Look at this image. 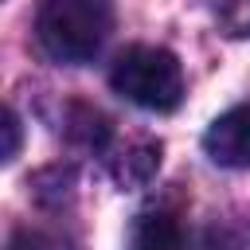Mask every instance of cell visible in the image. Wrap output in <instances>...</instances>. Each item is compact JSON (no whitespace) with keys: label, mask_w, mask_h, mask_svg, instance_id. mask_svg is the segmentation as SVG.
I'll use <instances>...</instances> for the list:
<instances>
[{"label":"cell","mask_w":250,"mask_h":250,"mask_svg":"<svg viewBox=\"0 0 250 250\" xmlns=\"http://www.w3.org/2000/svg\"><path fill=\"white\" fill-rule=\"evenodd\" d=\"M16 152H20V117L4 109V160H16Z\"/></svg>","instance_id":"obj_8"},{"label":"cell","mask_w":250,"mask_h":250,"mask_svg":"<svg viewBox=\"0 0 250 250\" xmlns=\"http://www.w3.org/2000/svg\"><path fill=\"white\" fill-rule=\"evenodd\" d=\"M129 250H188L180 219H172L168 211L137 215V223L129 230Z\"/></svg>","instance_id":"obj_5"},{"label":"cell","mask_w":250,"mask_h":250,"mask_svg":"<svg viewBox=\"0 0 250 250\" xmlns=\"http://www.w3.org/2000/svg\"><path fill=\"white\" fill-rule=\"evenodd\" d=\"M109 86L133 105L152 109V113H172L184 102V70L176 55L164 47H148V43H137L117 55L109 70Z\"/></svg>","instance_id":"obj_2"},{"label":"cell","mask_w":250,"mask_h":250,"mask_svg":"<svg viewBox=\"0 0 250 250\" xmlns=\"http://www.w3.org/2000/svg\"><path fill=\"white\" fill-rule=\"evenodd\" d=\"M219 23L227 27V35L246 39V35H250V0H223Z\"/></svg>","instance_id":"obj_7"},{"label":"cell","mask_w":250,"mask_h":250,"mask_svg":"<svg viewBox=\"0 0 250 250\" xmlns=\"http://www.w3.org/2000/svg\"><path fill=\"white\" fill-rule=\"evenodd\" d=\"M203 148L223 168H250V102L219 113L203 133Z\"/></svg>","instance_id":"obj_3"},{"label":"cell","mask_w":250,"mask_h":250,"mask_svg":"<svg viewBox=\"0 0 250 250\" xmlns=\"http://www.w3.org/2000/svg\"><path fill=\"white\" fill-rule=\"evenodd\" d=\"M207 250H250V219L211 227V234H207Z\"/></svg>","instance_id":"obj_6"},{"label":"cell","mask_w":250,"mask_h":250,"mask_svg":"<svg viewBox=\"0 0 250 250\" xmlns=\"http://www.w3.org/2000/svg\"><path fill=\"white\" fill-rule=\"evenodd\" d=\"M109 27H113L109 0H43L35 20L39 47L66 66L90 62L102 51Z\"/></svg>","instance_id":"obj_1"},{"label":"cell","mask_w":250,"mask_h":250,"mask_svg":"<svg viewBox=\"0 0 250 250\" xmlns=\"http://www.w3.org/2000/svg\"><path fill=\"white\" fill-rule=\"evenodd\" d=\"M160 168V145L156 141H129L109 156V176L121 188H141Z\"/></svg>","instance_id":"obj_4"}]
</instances>
